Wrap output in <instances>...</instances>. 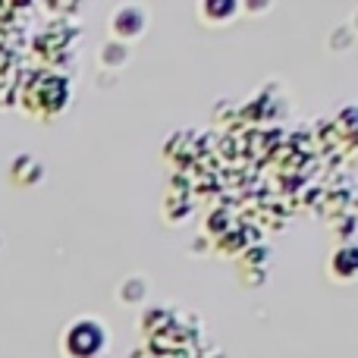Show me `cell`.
<instances>
[{
  "label": "cell",
  "instance_id": "1",
  "mask_svg": "<svg viewBox=\"0 0 358 358\" xmlns=\"http://www.w3.org/2000/svg\"><path fill=\"white\" fill-rule=\"evenodd\" d=\"M63 346H66V352H73V355H92L104 346V330H101L98 321H88V317L85 321H76L73 327L66 330Z\"/></svg>",
  "mask_w": 358,
  "mask_h": 358
}]
</instances>
